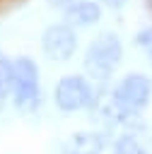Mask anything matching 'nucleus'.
I'll return each mask as SVG.
<instances>
[{"mask_svg":"<svg viewBox=\"0 0 152 154\" xmlns=\"http://www.w3.org/2000/svg\"><path fill=\"white\" fill-rule=\"evenodd\" d=\"M118 125H130L152 101V79L142 72H128L109 91Z\"/></svg>","mask_w":152,"mask_h":154,"instance_id":"f257e3e1","label":"nucleus"},{"mask_svg":"<svg viewBox=\"0 0 152 154\" xmlns=\"http://www.w3.org/2000/svg\"><path fill=\"white\" fill-rule=\"evenodd\" d=\"M121 63H123V41L113 31H101L99 36H94L82 55L84 77L99 84H106L116 75Z\"/></svg>","mask_w":152,"mask_h":154,"instance_id":"f03ea898","label":"nucleus"},{"mask_svg":"<svg viewBox=\"0 0 152 154\" xmlns=\"http://www.w3.org/2000/svg\"><path fill=\"white\" fill-rule=\"evenodd\" d=\"M12 103L19 113L31 116L41 108L43 94H41V79H39V65L29 55L12 58Z\"/></svg>","mask_w":152,"mask_h":154,"instance_id":"7ed1b4c3","label":"nucleus"},{"mask_svg":"<svg viewBox=\"0 0 152 154\" xmlns=\"http://www.w3.org/2000/svg\"><path fill=\"white\" fill-rule=\"evenodd\" d=\"M97 99V87L84 75H63L53 89V103L60 113H77L92 108Z\"/></svg>","mask_w":152,"mask_h":154,"instance_id":"20e7f679","label":"nucleus"},{"mask_svg":"<svg viewBox=\"0 0 152 154\" xmlns=\"http://www.w3.org/2000/svg\"><path fill=\"white\" fill-rule=\"evenodd\" d=\"M41 51L48 60L55 63H68L75 51H77V34L72 26H68L65 22L58 24H48L41 34Z\"/></svg>","mask_w":152,"mask_h":154,"instance_id":"39448f33","label":"nucleus"},{"mask_svg":"<svg viewBox=\"0 0 152 154\" xmlns=\"http://www.w3.org/2000/svg\"><path fill=\"white\" fill-rule=\"evenodd\" d=\"M109 137L104 130H77L60 144V154H104Z\"/></svg>","mask_w":152,"mask_h":154,"instance_id":"423d86ee","label":"nucleus"},{"mask_svg":"<svg viewBox=\"0 0 152 154\" xmlns=\"http://www.w3.org/2000/svg\"><path fill=\"white\" fill-rule=\"evenodd\" d=\"M99 19H101V2H94V0H77L63 10V22L72 29L92 26Z\"/></svg>","mask_w":152,"mask_h":154,"instance_id":"0eeeda50","label":"nucleus"},{"mask_svg":"<svg viewBox=\"0 0 152 154\" xmlns=\"http://www.w3.org/2000/svg\"><path fill=\"white\" fill-rule=\"evenodd\" d=\"M111 154H147V149H145V144L140 142L138 135L123 132V135H118V137L113 140Z\"/></svg>","mask_w":152,"mask_h":154,"instance_id":"6e6552de","label":"nucleus"},{"mask_svg":"<svg viewBox=\"0 0 152 154\" xmlns=\"http://www.w3.org/2000/svg\"><path fill=\"white\" fill-rule=\"evenodd\" d=\"M12 96V58L0 51V111L5 108V101Z\"/></svg>","mask_w":152,"mask_h":154,"instance_id":"1a4fd4ad","label":"nucleus"},{"mask_svg":"<svg viewBox=\"0 0 152 154\" xmlns=\"http://www.w3.org/2000/svg\"><path fill=\"white\" fill-rule=\"evenodd\" d=\"M135 43H138L140 48H145V51H150V48H152V24L142 26V29L135 34Z\"/></svg>","mask_w":152,"mask_h":154,"instance_id":"9d476101","label":"nucleus"},{"mask_svg":"<svg viewBox=\"0 0 152 154\" xmlns=\"http://www.w3.org/2000/svg\"><path fill=\"white\" fill-rule=\"evenodd\" d=\"M101 5L109 7V10H123L128 5V0H101Z\"/></svg>","mask_w":152,"mask_h":154,"instance_id":"9b49d317","label":"nucleus"},{"mask_svg":"<svg viewBox=\"0 0 152 154\" xmlns=\"http://www.w3.org/2000/svg\"><path fill=\"white\" fill-rule=\"evenodd\" d=\"M51 7H60V10H65L68 5H72V2H77V0H46Z\"/></svg>","mask_w":152,"mask_h":154,"instance_id":"f8f14e48","label":"nucleus"},{"mask_svg":"<svg viewBox=\"0 0 152 154\" xmlns=\"http://www.w3.org/2000/svg\"><path fill=\"white\" fill-rule=\"evenodd\" d=\"M147 60H150V65H152V48L147 51Z\"/></svg>","mask_w":152,"mask_h":154,"instance_id":"ddd939ff","label":"nucleus"},{"mask_svg":"<svg viewBox=\"0 0 152 154\" xmlns=\"http://www.w3.org/2000/svg\"><path fill=\"white\" fill-rule=\"evenodd\" d=\"M145 5H147V7H150V10H152V0H145Z\"/></svg>","mask_w":152,"mask_h":154,"instance_id":"4468645a","label":"nucleus"}]
</instances>
